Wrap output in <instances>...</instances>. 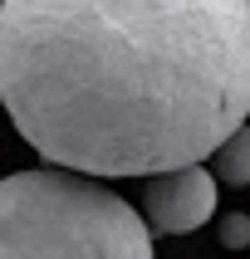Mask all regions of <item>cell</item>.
Here are the masks:
<instances>
[{
    "label": "cell",
    "instance_id": "6da1fadb",
    "mask_svg": "<svg viewBox=\"0 0 250 259\" xmlns=\"http://www.w3.org/2000/svg\"><path fill=\"white\" fill-rule=\"evenodd\" d=\"M0 108L84 176L206 161L250 117V0H0Z\"/></svg>",
    "mask_w": 250,
    "mask_h": 259
},
{
    "label": "cell",
    "instance_id": "7a4b0ae2",
    "mask_svg": "<svg viewBox=\"0 0 250 259\" xmlns=\"http://www.w3.org/2000/svg\"><path fill=\"white\" fill-rule=\"evenodd\" d=\"M0 259H152V230L108 186L44 161L0 181Z\"/></svg>",
    "mask_w": 250,
    "mask_h": 259
},
{
    "label": "cell",
    "instance_id": "3957f363",
    "mask_svg": "<svg viewBox=\"0 0 250 259\" xmlns=\"http://www.w3.org/2000/svg\"><path fill=\"white\" fill-rule=\"evenodd\" d=\"M142 210H147V230L152 235H191V230H201L206 215L216 210V176L206 171V161H187V166L147 176Z\"/></svg>",
    "mask_w": 250,
    "mask_h": 259
},
{
    "label": "cell",
    "instance_id": "277c9868",
    "mask_svg": "<svg viewBox=\"0 0 250 259\" xmlns=\"http://www.w3.org/2000/svg\"><path fill=\"white\" fill-rule=\"evenodd\" d=\"M211 176L226 186H250V127L245 122L211 152Z\"/></svg>",
    "mask_w": 250,
    "mask_h": 259
},
{
    "label": "cell",
    "instance_id": "5b68a950",
    "mask_svg": "<svg viewBox=\"0 0 250 259\" xmlns=\"http://www.w3.org/2000/svg\"><path fill=\"white\" fill-rule=\"evenodd\" d=\"M216 235H221L226 249H245L250 245V215H245V210H226L221 225H216Z\"/></svg>",
    "mask_w": 250,
    "mask_h": 259
}]
</instances>
